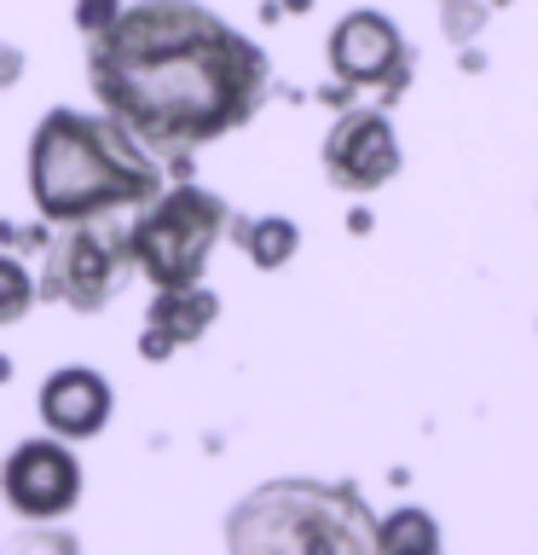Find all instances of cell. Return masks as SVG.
<instances>
[{"instance_id": "obj_16", "label": "cell", "mask_w": 538, "mask_h": 555, "mask_svg": "<svg viewBox=\"0 0 538 555\" xmlns=\"http://www.w3.org/2000/svg\"><path fill=\"white\" fill-rule=\"evenodd\" d=\"M7 555H76V550H69L64 538H17Z\"/></svg>"}, {"instance_id": "obj_19", "label": "cell", "mask_w": 538, "mask_h": 555, "mask_svg": "<svg viewBox=\"0 0 538 555\" xmlns=\"http://www.w3.org/2000/svg\"><path fill=\"white\" fill-rule=\"evenodd\" d=\"M7 376H12V364H7V359H0V382H7Z\"/></svg>"}, {"instance_id": "obj_10", "label": "cell", "mask_w": 538, "mask_h": 555, "mask_svg": "<svg viewBox=\"0 0 538 555\" xmlns=\"http://www.w3.org/2000/svg\"><path fill=\"white\" fill-rule=\"evenodd\" d=\"M215 319V295L208 289H163L156 295V307H151V330H145V359H168L180 341H197L203 336V324Z\"/></svg>"}, {"instance_id": "obj_6", "label": "cell", "mask_w": 538, "mask_h": 555, "mask_svg": "<svg viewBox=\"0 0 538 555\" xmlns=\"http://www.w3.org/2000/svg\"><path fill=\"white\" fill-rule=\"evenodd\" d=\"M330 69L347 87H406V35L371 7L347 12L330 29Z\"/></svg>"}, {"instance_id": "obj_3", "label": "cell", "mask_w": 538, "mask_h": 555, "mask_svg": "<svg viewBox=\"0 0 538 555\" xmlns=\"http://www.w3.org/2000/svg\"><path fill=\"white\" fill-rule=\"evenodd\" d=\"M220 220H226L220 197H208V191H197V185H180L133 225L128 249H133L139 267L151 272L156 289H191L203 278L208 249H215Z\"/></svg>"}, {"instance_id": "obj_18", "label": "cell", "mask_w": 538, "mask_h": 555, "mask_svg": "<svg viewBox=\"0 0 538 555\" xmlns=\"http://www.w3.org/2000/svg\"><path fill=\"white\" fill-rule=\"evenodd\" d=\"M312 7V0H284V12H307Z\"/></svg>"}, {"instance_id": "obj_7", "label": "cell", "mask_w": 538, "mask_h": 555, "mask_svg": "<svg viewBox=\"0 0 538 555\" xmlns=\"http://www.w3.org/2000/svg\"><path fill=\"white\" fill-rule=\"evenodd\" d=\"M324 168L347 191H376L399 173V145L382 111H342V121L324 139Z\"/></svg>"}, {"instance_id": "obj_2", "label": "cell", "mask_w": 538, "mask_h": 555, "mask_svg": "<svg viewBox=\"0 0 538 555\" xmlns=\"http://www.w3.org/2000/svg\"><path fill=\"white\" fill-rule=\"evenodd\" d=\"M29 191L47 220H87L156 197V168L116 116L52 111L29 145Z\"/></svg>"}, {"instance_id": "obj_1", "label": "cell", "mask_w": 538, "mask_h": 555, "mask_svg": "<svg viewBox=\"0 0 538 555\" xmlns=\"http://www.w3.org/2000/svg\"><path fill=\"white\" fill-rule=\"evenodd\" d=\"M87 76L121 128L180 151L243 128L267 93V59L197 0H139L87 47Z\"/></svg>"}, {"instance_id": "obj_12", "label": "cell", "mask_w": 538, "mask_h": 555, "mask_svg": "<svg viewBox=\"0 0 538 555\" xmlns=\"http://www.w3.org/2000/svg\"><path fill=\"white\" fill-rule=\"evenodd\" d=\"M243 243H249L255 267H284V260L295 255V220H255L249 232H243Z\"/></svg>"}, {"instance_id": "obj_17", "label": "cell", "mask_w": 538, "mask_h": 555, "mask_svg": "<svg viewBox=\"0 0 538 555\" xmlns=\"http://www.w3.org/2000/svg\"><path fill=\"white\" fill-rule=\"evenodd\" d=\"M17 76H24V52H17L12 41H0V87H12Z\"/></svg>"}, {"instance_id": "obj_9", "label": "cell", "mask_w": 538, "mask_h": 555, "mask_svg": "<svg viewBox=\"0 0 538 555\" xmlns=\"http://www.w3.org/2000/svg\"><path fill=\"white\" fill-rule=\"evenodd\" d=\"M111 284H116V243L104 232H81L64 243L47 295H64L69 307H99L111 295Z\"/></svg>"}, {"instance_id": "obj_15", "label": "cell", "mask_w": 538, "mask_h": 555, "mask_svg": "<svg viewBox=\"0 0 538 555\" xmlns=\"http://www.w3.org/2000/svg\"><path fill=\"white\" fill-rule=\"evenodd\" d=\"M440 12H446L451 41H469V35L481 29V17H486V0H440Z\"/></svg>"}, {"instance_id": "obj_13", "label": "cell", "mask_w": 538, "mask_h": 555, "mask_svg": "<svg viewBox=\"0 0 538 555\" xmlns=\"http://www.w3.org/2000/svg\"><path fill=\"white\" fill-rule=\"evenodd\" d=\"M35 301V278L17 267L12 255H0V324H17Z\"/></svg>"}, {"instance_id": "obj_4", "label": "cell", "mask_w": 538, "mask_h": 555, "mask_svg": "<svg viewBox=\"0 0 538 555\" xmlns=\"http://www.w3.org/2000/svg\"><path fill=\"white\" fill-rule=\"evenodd\" d=\"M302 503L295 509V486L284 492L255 498L249 509L232 520V544L243 550H284V555H371V532L354 520V509H319V492L302 486Z\"/></svg>"}, {"instance_id": "obj_5", "label": "cell", "mask_w": 538, "mask_h": 555, "mask_svg": "<svg viewBox=\"0 0 538 555\" xmlns=\"http://www.w3.org/2000/svg\"><path fill=\"white\" fill-rule=\"evenodd\" d=\"M0 492L24 520H59L81 498V463L59 440H24L0 468Z\"/></svg>"}, {"instance_id": "obj_14", "label": "cell", "mask_w": 538, "mask_h": 555, "mask_svg": "<svg viewBox=\"0 0 538 555\" xmlns=\"http://www.w3.org/2000/svg\"><path fill=\"white\" fill-rule=\"evenodd\" d=\"M121 7H128V0H76V29L87 41H99V35L121 17Z\"/></svg>"}, {"instance_id": "obj_8", "label": "cell", "mask_w": 538, "mask_h": 555, "mask_svg": "<svg viewBox=\"0 0 538 555\" xmlns=\"http://www.w3.org/2000/svg\"><path fill=\"white\" fill-rule=\"evenodd\" d=\"M41 416H47L52 434H64V440H87V434H99L111 423V388H104V376L69 364V371L41 382Z\"/></svg>"}, {"instance_id": "obj_11", "label": "cell", "mask_w": 538, "mask_h": 555, "mask_svg": "<svg viewBox=\"0 0 538 555\" xmlns=\"http://www.w3.org/2000/svg\"><path fill=\"white\" fill-rule=\"evenodd\" d=\"M376 555H440V532L423 509H394L376 532Z\"/></svg>"}]
</instances>
